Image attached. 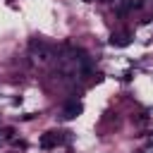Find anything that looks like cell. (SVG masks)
I'll use <instances>...</instances> for the list:
<instances>
[{
	"label": "cell",
	"mask_w": 153,
	"mask_h": 153,
	"mask_svg": "<svg viewBox=\"0 0 153 153\" xmlns=\"http://www.w3.org/2000/svg\"><path fill=\"white\" fill-rule=\"evenodd\" d=\"M29 45H31V53H36V55H38V60H48V45H45L43 41L33 38Z\"/></svg>",
	"instance_id": "6da1fadb"
},
{
	"label": "cell",
	"mask_w": 153,
	"mask_h": 153,
	"mask_svg": "<svg viewBox=\"0 0 153 153\" xmlns=\"http://www.w3.org/2000/svg\"><path fill=\"white\" fill-rule=\"evenodd\" d=\"M57 141H60V136H57L55 131H48V134L41 136V146H43V148H53Z\"/></svg>",
	"instance_id": "7a4b0ae2"
},
{
	"label": "cell",
	"mask_w": 153,
	"mask_h": 153,
	"mask_svg": "<svg viewBox=\"0 0 153 153\" xmlns=\"http://www.w3.org/2000/svg\"><path fill=\"white\" fill-rule=\"evenodd\" d=\"M110 43L122 48V45H127V43H129V33H112V36H110Z\"/></svg>",
	"instance_id": "3957f363"
},
{
	"label": "cell",
	"mask_w": 153,
	"mask_h": 153,
	"mask_svg": "<svg viewBox=\"0 0 153 153\" xmlns=\"http://www.w3.org/2000/svg\"><path fill=\"white\" fill-rule=\"evenodd\" d=\"M79 112H81V105L79 103H69L67 105V117H76Z\"/></svg>",
	"instance_id": "277c9868"
},
{
	"label": "cell",
	"mask_w": 153,
	"mask_h": 153,
	"mask_svg": "<svg viewBox=\"0 0 153 153\" xmlns=\"http://www.w3.org/2000/svg\"><path fill=\"white\" fill-rule=\"evenodd\" d=\"M86 2H93V0H86Z\"/></svg>",
	"instance_id": "5b68a950"
}]
</instances>
